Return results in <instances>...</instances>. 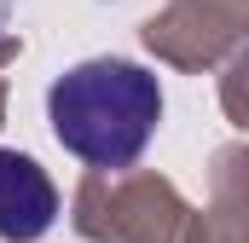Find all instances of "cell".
Listing matches in <instances>:
<instances>
[{"mask_svg": "<svg viewBox=\"0 0 249 243\" xmlns=\"http://www.w3.org/2000/svg\"><path fill=\"white\" fill-rule=\"evenodd\" d=\"M53 139L87 168H133L162 122V87L151 69L127 58H87L70 64L47 87Z\"/></svg>", "mask_w": 249, "mask_h": 243, "instance_id": "1", "label": "cell"}, {"mask_svg": "<svg viewBox=\"0 0 249 243\" xmlns=\"http://www.w3.org/2000/svg\"><path fill=\"white\" fill-rule=\"evenodd\" d=\"M58 220V191L41 174L35 156L0 151V238L6 243H35Z\"/></svg>", "mask_w": 249, "mask_h": 243, "instance_id": "2", "label": "cell"}]
</instances>
